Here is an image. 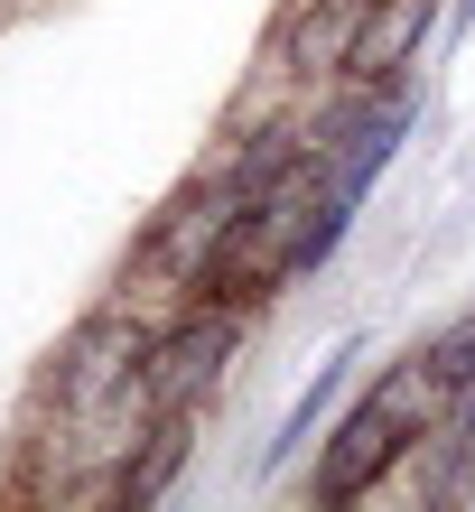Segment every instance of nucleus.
<instances>
[{
  "label": "nucleus",
  "mask_w": 475,
  "mask_h": 512,
  "mask_svg": "<svg viewBox=\"0 0 475 512\" xmlns=\"http://www.w3.org/2000/svg\"><path fill=\"white\" fill-rule=\"evenodd\" d=\"M438 410H448V391H438L429 354L401 345L392 364H373L364 382H354V401L326 419V438L308 447V466H299V494L317 512H345V503L392 494L401 466H410V447L438 429Z\"/></svg>",
  "instance_id": "f257e3e1"
},
{
  "label": "nucleus",
  "mask_w": 475,
  "mask_h": 512,
  "mask_svg": "<svg viewBox=\"0 0 475 512\" xmlns=\"http://www.w3.org/2000/svg\"><path fill=\"white\" fill-rule=\"evenodd\" d=\"M150 308H140V289H112L94 298L66 336H56L47 373H38V401L28 410H56V419H94L112 401H140V354H150Z\"/></svg>",
  "instance_id": "f03ea898"
},
{
  "label": "nucleus",
  "mask_w": 475,
  "mask_h": 512,
  "mask_svg": "<svg viewBox=\"0 0 475 512\" xmlns=\"http://www.w3.org/2000/svg\"><path fill=\"white\" fill-rule=\"evenodd\" d=\"M243 308H224V298H168V317L150 326V354H140V410L150 419H205L215 410V391L233 382L252 345Z\"/></svg>",
  "instance_id": "7ed1b4c3"
},
{
  "label": "nucleus",
  "mask_w": 475,
  "mask_h": 512,
  "mask_svg": "<svg viewBox=\"0 0 475 512\" xmlns=\"http://www.w3.org/2000/svg\"><path fill=\"white\" fill-rule=\"evenodd\" d=\"M252 205H261L252 177H233L224 159H205L187 187L140 224V243H131V261H122V289H168V298H187V280L215 261V243L252 215Z\"/></svg>",
  "instance_id": "20e7f679"
},
{
  "label": "nucleus",
  "mask_w": 475,
  "mask_h": 512,
  "mask_svg": "<svg viewBox=\"0 0 475 512\" xmlns=\"http://www.w3.org/2000/svg\"><path fill=\"white\" fill-rule=\"evenodd\" d=\"M364 19H373V0H289V10L271 19V38H261V84H280V94H326V84H345Z\"/></svg>",
  "instance_id": "39448f33"
},
{
  "label": "nucleus",
  "mask_w": 475,
  "mask_h": 512,
  "mask_svg": "<svg viewBox=\"0 0 475 512\" xmlns=\"http://www.w3.org/2000/svg\"><path fill=\"white\" fill-rule=\"evenodd\" d=\"M364 354H373V336L354 326V336H336V345H326L317 364H308V382L289 391V410L271 419V438H261V457H252V485H280V475H299V466H308V447L326 438V419L345 410L354 364H364Z\"/></svg>",
  "instance_id": "423d86ee"
},
{
  "label": "nucleus",
  "mask_w": 475,
  "mask_h": 512,
  "mask_svg": "<svg viewBox=\"0 0 475 512\" xmlns=\"http://www.w3.org/2000/svg\"><path fill=\"white\" fill-rule=\"evenodd\" d=\"M438 38H448V0H373V19H364V38H354L345 84H354V94L420 84V66H429Z\"/></svg>",
  "instance_id": "0eeeda50"
},
{
  "label": "nucleus",
  "mask_w": 475,
  "mask_h": 512,
  "mask_svg": "<svg viewBox=\"0 0 475 512\" xmlns=\"http://www.w3.org/2000/svg\"><path fill=\"white\" fill-rule=\"evenodd\" d=\"M187 466H196V419H150L122 457H112L103 475V503H122V512H159L177 485H187Z\"/></svg>",
  "instance_id": "6e6552de"
},
{
  "label": "nucleus",
  "mask_w": 475,
  "mask_h": 512,
  "mask_svg": "<svg viewBox=\"0 0 475 512\" xmlns=\"http://www.w3.org/2000/svg\"><path fill=\"white\" fill-rule=\"evenodd\" d=\"M420 512H448V503H475V401L457 410H438V429L410 447V466H401V485Z\"/></svg>",
  "instance_id": "1a4fd4ad"
},
{
  "label": "nucleus",
  "mask_w": 475,
  "mask_h": 512,
  "mask_svg": "<svg viewBox=\"0 0 475 512\" xmlns=\"http://www.w3.org/2000/svg\"><path fill=\"white\" fill-rule=\"evenodd\" d=\"M420 354H429L438 391H448V410H457V401H475V308H457L448 326H429Z\"/></svg>",
  "instance_id": "9d476101"
}]
</instances>
